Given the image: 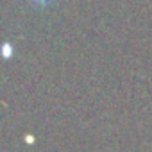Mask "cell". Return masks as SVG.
Listing matches in <instances>:
<instances>
[{
  "label": "cell",
  "mask_w": 152,
  "mask_h": 152,
  "mask_svg": "<svg viewBox=\"0 0 152 152\" xmlns=\"http://www.w3.org/2000/svg\"><path fill=\"white\" fill-rule=\"evenodd\" d=\"M31 2H32L34 6H39V7H47V6H50L52 2H56V0H31Z\"/></svg>",
  "instance_id": "obj_1"
}]
</instances>
